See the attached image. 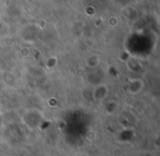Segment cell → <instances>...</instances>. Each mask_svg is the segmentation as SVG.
Segmentation results:
<instances>
[{
	"mask_svg": "<svg viewBox=\"0 0 160 156\" xmlns=\"http://www.w3.org/2000/svg\"><path fill=\"white\" fill-rule=\"evenodd\" d=\"M86 139H87L88 141H94L97 139V132L93 131V130L88 131L87 134H86Z\"/></svg>",
	"mask_w": 160,
	"mask_h": 156,
	"instance_id": "2",
	"label": "cell"
},
{
	"mask_svg": "<svg viewBox=\"0 0 160 156\" xmlns=\"http://www.w3.org/2000/svg\"><path fill=\"white\" fill-rule=\"evenodd\" d=\"M123 154H124V151L121 147H114L112 149V155L113 156H123Z\"/></svg>",
	"mask_w": 160,
	"mask_h": 156,
	"instance_id": "3",
	"label": "cell"
},
{
	"mask_svg": "<svg viewBox=\"0 0 160 156\" xmlns=\"http://www.w3.org/2000/svg\"><path fill=\"white\" fill-rule=\"evenodd\" d=\"M142 87H144V83L140 80H135L129 85V92L132 94H137V93H139L142 91Z\"/></svg>",
	"mask_w": 160,
	"mask_h": 156,
	"instance_id": "1",
	"label": "cell"
}]
</instances>
